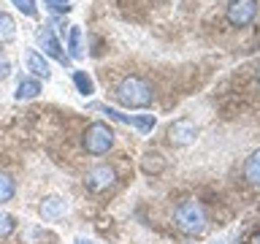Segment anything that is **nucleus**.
<instances>
[{
    "label": "nucleus",
    "instance_id": "1",
    "mask_svg": "<svg viewBox=\"0 0 260 244\" xmlns=\"http://www.w3.org/2000/svg\"><path fill=\"white\" fill-rule=\"evenodd\" d=\"M117 101L127 109H144L154 101V89L144 76H125L117 87Z\"/></svg>",
    "mask_w": 260,
    "mask_h": 244
},
{
    "label": "nucleus",
    "instance_id": "2",
    "mask_svg": "<svg viewBox=\"0 0 260 244\" xmlns=\"http://www.w3.org/2000/svg\"><path fill=\"white\" fill-rule=\"evenodd\" d=\"M174 223L187 236H201L209 225V217L206 209L201 206V201H182L174 211Z\"/></svg>",
    "mask_w": 260,
    "mask_h": 244
},
{
    "label": "nucleus",
    "instance_id": "3",
    "mask_svg": "<svg viewBox=\"0 0 260 244\" xmlns=\"http://www.w3.org/2000/svg\"><path fill=\"white\" fill-rule=\"evenodd\" d=\"M81 144L89 155H106L114 146V130L106 122H92V125H87Z\"/></svg>",
    "mask_w": 260,
    "mask_h": 244
},
{
    "label": "nucleus",
    "instance_id": "4",
    "mask_svg": "<svg viewBox=\"0 0 260 244\" xmlns=\"http://www.w3.org/2000/svg\"><path fill=\"white\" fill-rule=\"evenodd\" d=\"M89 109L109 114V119H114V122H122V125H133V128L141 130V133H149V130H152L154 125H157V119H154L152 114H138V117H130V114H122V111L111 109V106H106V103H89Z\"/></svg>",
    "mask_w": 260,
    "mask_h": 244
},
{
    "label": "nucleus",
    "instance_id": "5",
    "mask_svg": "<svg viewBox=\"0 0 260 244\" xmlns=\"http://www.w3.org/2000/svg\"><path fill=\"white\" fill-rule=\"evenodd\" d=\"M225 16L233 27H247L257 16V0H231Z\"/></svg>",
    "mask_w": 260,
    "mask_h": 244
},
{
    "label": "nucleus",
    "instance_id": "6",
    "mask_svg": "<svg viewBox=\"0 0 260 244\" xmlns=\"http://www.w3.org/2000/svg\"><path fill=\"white\" fill-rule=\"evenodd\" d=\"M36 41H38V46L44 49V54L46 57H52V60L57 63H62V65H68V54L62 52V44H60V38L54 36V30L52 27H38L36 30Z\"/></svg>",
    "mask_w": 260,
    "mask_h": 244
},
{
    "label": "nucleus",
    "instance_id": "7",
    "mask_svg": "<svg viewBox=\"0 0 260 244\" xmlns=\"http://www.w3.org/2000/svg\"><path fill=\"white\" fill-rule=\"evenodd\" d=\"M166 136H168V141L174 146H187V144L195 141V136H198V125H195L190 117H182V119L171 122Z\"/></svg>",
    "mask_w": 260,
    "mask_h": 244
},
{
    "label": "nucleus",
    "instance_id": "8",
    "mask_svg": "<svg viewBox=\"0 0 260 244\" xmlns=\"http://www.w3.org/2000/svg\"><path fill=\"white\" fill-rule=\"evenodd\" d=\"M114 179H117V171H114L111 166H95V168L87 171L84 187L92 190V193H101V190H106V187L114 185Z\"/></svg>",
    "mask_w": 260,
    "mask_h": 244
},
{
    "label": "nucleus",
    "instance_id": "9",
    "mask_svg": "<svg viewBox=\"0 0 260 244\" xmlns=\"http://www.w3.org/2000/svg\"><path fill=\"white\" fill-rule=\"evenodd\" d=\"M65 201L62 198H57V195H49V198H44L41 201V206H38V211H41V217L46 220V223H57L60 217H65Z\"/></svg>",
    "mask_w": 260,
    "mask_h": 244
},
{
    "label": "nucleus",
    "instance_id": "10",
    "mask_svg": "<svg viewBox=\"0 0 260 244\" xmlns=\"http://www.w3.org/2000/svg\"><path fill=\"white\" fill-rule=\"evenodd\" d=\"M24 63H27V71L32 73L36 79H49V63H46V57L41 54V52H36V49H27V54H24Z\"/></svg>",
    "mask_w": 260,
    "mask_h": 244
},
{
    "label": "nucleus",
    "instance_id": "11",
    "mask_svg": "<svg viewBox=\"0 0 260 244\" xmlns=\"http://www.w3.org/2000/svg\"><path fill=\"white\" fill-rule=\"evenodd\" d=\"M41 93V81L36 76H24L19 79V84H16V101H32V98H38Z\"/></svg>",
    "mask_w": 260,
    "mask_h": 244
},
{
    "label": "nucleus",
    "instance_id": "12",
    "mask_svg": "<svg viewBox=\"0 0 260 244\" xmlns=\"http://www.w3.org/2000/svg\"><path fill=\"white\" fill-rule=\"evenodd\" d=\"M141 171H144V174H149V176L162 174V171H166V158H162L160 152H146L141 158Z\"/></svg>",
    "mask_w": 260,
    "mask_h": 244
},
{
    "label": "nucleus",
    "instance_id": "13",
    "mask_svg": "<svg viewBox=\"0 0 260 244\" xmlns=\"http://www.w3.org/2000/svg\"><path fill=\"white\" fill-rule=\"evenodd\" d=\"M244 179L252 187H260V149H255L244 163Z\"/></svg>",
    "mask_w": 260,
    "mask_h": 244
},
{
    "label": "nucleus",
    "instance_id": "14",
    "mask_svg": "<svg viewBox=\"0 0 260 244\" xmlns=\"http://www.w3.org/2000/svg\"><path fill=\"white\" fill-rule=\"evenodd\" d=\"M81 54H84V49H81V27L79 24H71V30H68V60H79Z\"/></svg>",
    "mask_w": 260,
    "mask_h": 244
},
{
    "label": "nucleus",
    "instance_id": "15",
    "mask_svg": "<svg viewBox=\"0 0 260 244\" xmlns=\"http://www.w3.org/2000/svg\"><path fill=\"white\" fill-rule=\"evenodd\" d=\"M16 38V22L11 14L0 11V44H8V41Z\"/></svg>",
    "mask_w": 260,
    "mask_h": 244
},
{
    "label": "nucleus",
    "instance_id": "16",
    "mask_svg": "<svg viewBox=\"0 0 260 244\" xmlns=\"http://www.w3.org/2000/svg\"><path fill=\"white\" fill-rule=\"evenodd\" d=\"M14 193H16L14 176H11V174H6V171H0V206L11 201V198H14Z\"/></svg>",
    "mask_w": 260,
    "mask_h": 244
},
{
    "label": "nucleus",
    "instance_id": "17",
    "mask_svg": "<svg viewBox=\"0 0 260 244\" xmlns=\"http://www.w3.org/2000/svg\"><path fill=\"white\" fill-rule=\"evenodd\" d=\"M73 84H76V89L84 98L95 93V81H92V76H89L87 71H73Z\"/></svg>",
    "mask_w": 260,
    "mask_h": 244
},
{
    "label": "nucleus",
    "instance_id": "18",
    "mask_svg": "<svg viewBox=\"0 0 260 244\" xmlns=\"http://www.w3.org/2000/svg\"><path fill=\"white\" fill-rule=\"evenodd\" d=\"M14 228H16V220L8 215V211L0 209V239H3V236H8V233H14Z\"/></svg>",
    "mask_w": 260,
    "mask_h": 244
},
{
    "label": "nucleus",
    "instance_id": "19",
    "mask_svg": "<svg viewBox=\"0 0 260 244\" xmlns=\"http://www.w3.org/2000/svg\"><path fill=\"white\" fill-rule=\"evenodd\" d=\"M11 3L19 8V11L24 14V16H36L38 14V8H36V0H11Z\"/></svg>",
    "mask_w": 260,
    "mask_h": 244
},
{
    "label": "nucleus",
    "instance_id": "20",
    "mask_svg": "<svg viewBox=\"0 0 260 244\" xmlns=\"http://www.w3.org/2000/svg\"><path fill=\"white\" fill-rule=\"evenodd\" d=\"M44 3L49 6V8H52V11H68V3H71V0H44Z\"/></svg>",
    "mask_w": 260,
    "mask_h": 244
},
{
    "label": "nucleus",
    "instance_id": "21",
    "mask_svg": "<svg viewBox=\"0 0 260 244\" xmlns=\"http://www.w3.org/2000/svg\"><path fill=\"white\" fill-rule=\"evenodd\" d=\"M8 73H11V63H8L6 57L0 54V81H3V79H8Z\"/></svg>",
    "mask_w": 260,
    "mask_h": 244
},
{
    "label": "nucleus",
    "instance_id": "22",
    "mask_svg": "<svg viewBox=\"0 0 260 244\" xmlns=\"http://www.w3.org/2000/svg\"><path fill=\"white\" fill-rule=\"evenodd\" d=\"M249 244H260V231L255 233V236H252V239H249Z\"/></svg>",
    "mask_w": 260,
    "mask_h": 244
},
{
    "label": "nucleus",
    "instance_id": "23",
    "mask_svg": "<svg viewBox=\"0 0 260 244\" xmlns=\"http://www.w3.org/2000/svg\"><path fill=\"white\" fill-rule=\"evenodd\" d=\"M76 244H92V241H84V239H79V241H76Z\"/></svg>",
    "mask_w": 260,
    "mask_h": 244
},
{
    "label": "nucleus",
    "instance_id": "24",
    "mask_svg": "<svg viewBox=\"0 0 260 244\" xmlns=\"http://www.w3.org/2000/svg\"><path fill=\"white\" fill-rule=\"evenodd\" d=\"M257 79H260V68H257Z\"/></svg>",
    "mask_w": 260,
    "mask_h": 244
}]
</instances>
